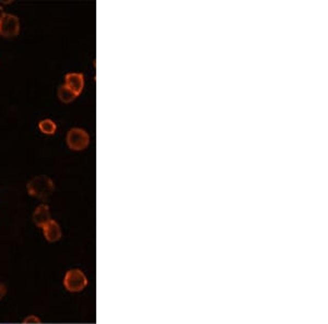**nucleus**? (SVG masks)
I'll use <instances>...</instances> for the list:
<instances>
[{"label":"nucleus","mask_w":328,"mask_h":324,"mask_svg":"<svg viewBox=\"0 0 328 324\" xmlns=\"http://www.w3.org/2000/svg\"><path fill=\"white\" fill-rule=\"evenodd\" d=\"M55 190L54 182L45 175H40L32 178L28 183V191L33 197L41 200H46Z\"/></svg>","instance_id":"nucleus-1"},{"label":"nucleus","mask_w":328,"mask_h":324,"mask_svg":"<svg viewBox=\"0 0 328 324\" xmlns=\"http://www.w3.org/2000/svg\"><path fill=\"white\" fill-rule=\"evenodd\" d=\"M64 285L67 291L78 293L83 291L85 286L88 285V278L81 270H70L65 275Z\"/></svg>","instance_id":"nucleus-2"},{"label":"nucleus","mask_w":328,"mask_h":324,"mask_svg":"<svg viewBox=\"0 0 328 324\" xmlns=\"http://www.w3.org/2000/svg\"><path fill=\"white\" fill-rule=\"evenodd\" d=\"M90 138L84 130L80 128H75L69 131L67 135L68 146L75 151L84 150L89 145Z\"/></svg>","instance_id":"nucleus-3"},{"label":"nucleus","mask_w":328,"mask_h":324,"mask_svg":"<svg viewBox=\"0 0 328 324\" xmlns=\"http://www.w3.org/2000/svg\"><path fill=\"white\" fill-rule=\"evenodd\" d=\"M20 32L19 19L13 14L5 13L0 19V35L5 37H14Z\"/></svg>","instance_id":"nucleus-4"},{"label":"nucleus","mask_w":328,"mask_h":324,"mask_svg":"<svg viewBox=\"0 0 328 324\" xmlns=\"http://www.w3.org/2000/svg\"><path fill=\"white\" fill-rule=\"evenodd\" d=\"M69 90H71L75 94L79 95L84 86L83 75L81 73H68L66 75V84Z\"/></svg>","instance_id":"nucleus-5"},{"label":"nucleus","mask_w":328,"mask_h":324,"mask_svg":"<svg viewBox=\"0 0 328 324\" xmlns=\"http://www.w3.org/2000/svg\"><path fill=\"white\" fill-rule=\"evenodd\" d=\"M33 220H34V223H35L37 226L42 227L43 228V227H44L47 223H49L51 221L49 207L45 204H42V205L38 206L35 212H34V214H33Z\"/></svg>","instance_id":"nucleus-6"},{"label":"nucleus","mask_w":328,"mask_h":324,"mask_svg":"<svg viewBox=\"0 0 328 324\" xmlns=\"http://www.w3.org/2000/svg\"><path fill=\"white\" fill-rule=\"evenodd\" d=\"M43 232H44L45 238L49 242H55L62 237V230H60V226L55 221H50L49 223H47L43 227Z\"/></svg>","instance_id":"nucleus-7"},{"label":"nucleus","mask_w":328,"mask_h":324,"mask_svg":"<svg viewBox=\"0 0 328 324\" xmlns=\"http://www.w3.org/2000/svg\"><path fill=\"white\" fill-rule=\"evenodd\" d=\"M77 94H75L71 90H69L66 85H62L58 90V98L64 103H71L77 98Z\"/></svg>","instance_id":"nucleus-8"},{"label":"nucleus","mask_w":328,"mask_h":324,"mask_svg":"<svg viewBox=\"0 0 328 324\" xmlns=\"http://www.w3.org/2000/svg\"><path fill=\"white\" fill-rule=\"evenodd\" d=\"M39 127H40L42 132L45 134V135H54L56 132V129H57V126H56L55 122L50 119L42 120L40 122Z\"/></svg>","instance_id":"nucleus-9"},{"label":"nucleus","mask_w":328,"mask_h":324,"mask_svg":"<svg viewBox=\"0 0 328 324\" xmlns=\"http://www.w3.org/2000/svg\"><path fill=\"white\" fill-rule=\"evenodd\" d=\"M24 323H41V320L37 316H29L27 319L24 320Z\"/></svg>","instance_id":"nucleus-10"},{"label":"nucleus","mask_w":328,"mask_h":324,"mask_svg":"<svg viewBox=\"0 0 328 324\" xmlns=\"http://www.w3.org/2000/svg\"><path fill=\"white\" fill-rule=\"evenodd\" d=\"M6 293H7V287L5 284L0 283V299H3L4 297L6 296Z\"/></svg>","instance_id":"nucleus-11"},{"label":"nucleus","mask_w":328,"mask_h":324,"mask_svg":"<svg viewBox=\"0 0 328 324\" xmlns=\"http://www.w3.org/2000/svg\"><path fill=\"white\" fill-rule=\"evenodd\" d=\"M4 14H5V13H4V9H3L2 6H0V19H2V17L4 16Z\"/></svg>","instance_id":"nucleus-12"}]
</instances>
